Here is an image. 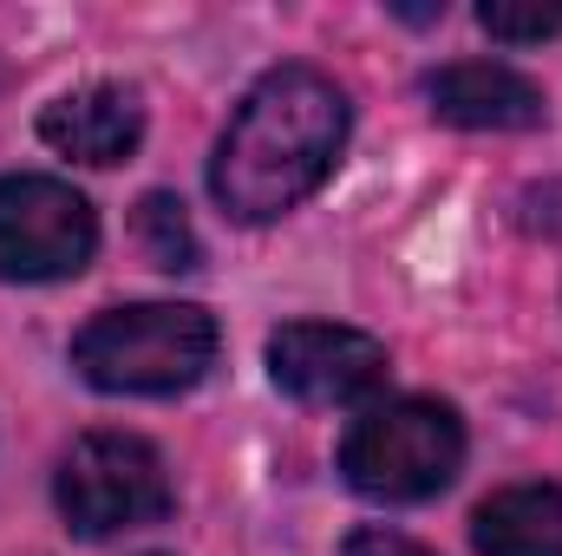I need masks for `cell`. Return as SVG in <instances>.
<instances>
[{
    "label": "cell",
    "instance_id": "cell-1",
    "mask_svg": "<svg viewBox=\"0 0 562 556\" xmlns=\"http://www.w3.org/2000/svg\"><path fill=\"white\" fill-rule=\"evenodd\" d=\"M347 151V92L314 66H276L236 105L216 144L210 190L236 223H276L327 184Z\"/></svg>",
    "mask_w": 562,
    "mask_h": 556
},
{
    "label": "cell",
    "instance_id": "cell-2",
    "mask_svg": "<svg viewBox=\"0 0 562 556\" xmlns=\"http://www.w3.org/2000/svg\"><path fill=\"white\" fill-rule=\"evenodd\" d=\"M216 360V321L190 301H132L79 327L72 367L99 393H183Z\"/></svg>",
    "mask_w": 562,
    "mask_h": 556
},
{
    "label": "cell",
    "instance_id": "cell-3",
    "mask_svg": "<svg viewBox=\"0 0 562 556\" xmlns=\"http://www.w3.org/2000/svg\"><path fill=\"white\" fill-rule=\"evenodd\" d=\"M464 465V425L438 400H386L353 419L340 445V471L373 504H425Z\"/></svg>",
    "mask_w": 562,
    "mask_h": 556
},
{
    "label": "cell",
    "instance_id": "cell-4",
    "mask_svg": "<svg viewBox=\"0 0 562 556\" xmlns=\"http://www.w3.org/2000/svg\"><path fill=\"white\" fill-rule=\"evenodd\" d=\"M59 511L79 537H119L144 531L170 511V478L164 458L132 432H86L59 458Z\"/></svg>",
    "mask_w": 562,
    "mask_h": 556
},
{
    "label": "cell",
    "instance_id": "cell-5",
    "mask_svg": "<svg viewBox=\"0 0 562 556\" xmlns=\"http://www.w3.org/2000/svg\"><path fill=\"white\" fill-rule=\"evenodd\" d=\"M99 249L92 203L59 177H0V276L7 281H66Z\"/></svg>",
    "mask_w": 562,
    "mask_h": 556
},
{
    "label": "cell",
    "instance_id": "cell-6",
    "mask_svg": "<svg viewBox=\"0 0 562 556\" xmlns=\"http://www.w3.org/2000/svg\"><path fill=\"white\" fill-rule=\"evenodd\" d=\"M269 380L301 407H360L386 387V347L360 327L288 321L269 334Z\"/></svg>",
    "mask_w": 562,
    "mask_h": 556
},
{
    "label": "cell",
    "instance_id": "cell-7",
    "mask_svg": "<svg viewBox=\"0 0 562 556\" xmlns=\"http://www.w3.org/2000/svg\"><path fill=\"white\" fill-rule=\"evenodd\" d=\"M425 99L445 125L458 132H537L543 125V92L491 59H458L425 79Z\"/></svg>",
    "mask_w": 562,
    "mask_h": 556
},
{
    "label": "cell",
    "instance_id": "cell-8",
    "mask_svg": "<svg viewBox=\"0 0 562 556\" xmlns=\"http://www.w3.org/2000/svg\"><path fill=\"white\" fill-rule=\"evenodd\" d=\"M40 138L72 164H125L144 138V105L125 86H79L40 112Z\"/></svg>",
    "mask_w": 562,
    "mask_h": 556
},
{
    "label": "cell",
    "instance_id": "cell-9",
    "mask_svg": "<svg viewBox=\"0 0 562 556\" xmlns=\"http://www.w3.org/2000/svg\"><path fill=\"white\" fill-rule=\"evenodd\" d=\"M477 556H562V491L557 485H510L477 504L471 518Z\"/></svg>",
    "mask_w": 562,
    "mask_h": 556
},
{
    "label": "cell",
    "instance_id": "cell-10",
    "mask_svg": "<svg viewBox=\"0 0 562 556\" xmlns=\"http://www.w3.org/2000/svg\"><path fill=\"white\" fill-rule=\"evenodd\" d=\"M138 243L150 249V263H157V269H170V276L196 269V230H190L183 203H177V197H164V190H150V197L138 203Z\"/></svg>",
    "mask_w": 562,
    "mask_h": 556
},
{
    "label": "cell",
    "instance_id": "cell-11",
    "mask_svg": "<svg viewBox=\"0 0 562 556\" xmlns=\"http://www.w3.org/2000/svg\"><path fill=\"white\" fill-rule=\"evenodd\" d=\"M477 20H484V33L491 40H550L562 26V0H484L477 7Z\"/></svg>",
    "mask_w": 562,
    "mask_h": 556
},
{
    "label": "cell",
    "instance_id": "cell-12",
    "mask_svg": "<svg viewBox=\"0 0 562 556\" xmlns=\"http://www.w3.org/2000/svg\"><path fill=\"white\" fill-rule=\"evenodd\" d=\"M347 556H431V551H419L413 537H393V531H353Z\"/></svg>",
    "mask_w": 562,
    "mask_h": 556
}]
</instances>
